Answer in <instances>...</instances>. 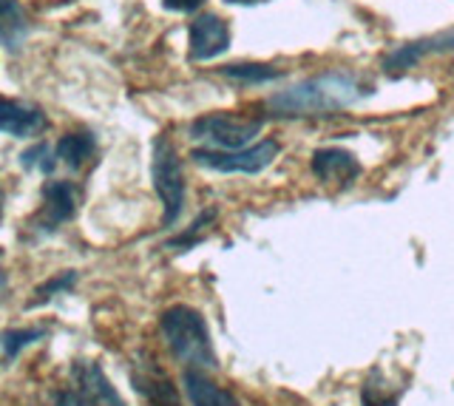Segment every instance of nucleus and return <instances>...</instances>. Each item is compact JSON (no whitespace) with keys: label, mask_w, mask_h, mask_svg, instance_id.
Wrapping results in <instances>:
<instances>
[{"label":"nucleus","mask_w":454,"mask_h":406,"mask_svg":"<svg viewBox=\"0 0 454 406\" xmlns=\"http://www.w3.org/2000/svg\"><path fill=\"white\" fill-rule=\"evenodd\" d=\"M74 392L89 401L91 406H125L122 395L114 384L108 381V375L103 372L97 361H77L74 367H71V384H68Z\"/></svg>","instance_id":"6e6552de"},{"label":"nucleus","mask_w":454,"mask_h":406,"mask_svg":"<svg viewBox=\"0 0 454 406\" xmlns=\"http://www.w3.org/2000/svg\"><path fill=\"white\" fill-rule=\"evenodd\" d=\"M131 384L142 398L153 406H182L179 389L165 375V370L151 358H139L131 370Z\"/></svg>","instance_id":"1a4fd4ad"},{"label":"nucleus","mask_w":454,"mask_h":406,"mask_svg":"<svg viewBox=\"0 0 454 406\" xmlns=\"http://www.w3.org/2000/svg\"><path fill=\"white\" fill-rule=\"evenodd\" d=\"M49 125L46 114L35 105H23L9 97H0V131L12 137H35Z\"/></svg>","instance_id":"f8f14e48"},{"label":"nucleus","mask_w":454,"mask_h":406,"mask_svg":"<svg viewBox=\"0 0 454 406\" xmlns=\"http://www.w3.org/2000/svg\"><path fill=\"white\" fill-rule=\"evenodd\" d=\"M182 386H184V392H188L191 406H241L233 398V392H227L216 381H210V378L199 370H184Z\"/></svg>","instance_id":"ddd939ff"},{"label":"nucleus","mask_w":454,"mask_h":406,"mask_svg":"<svg viewBox=\"0 0 454 406\" xmlns=\"http://www.w3.org/2000/svg\"><path fill=\"white\" fill-rule=\"evenodd\" d=\"M77 205H80V191L74 182H63V179L46 182L43 185V207L35 214L32 228L37 233H54L60 225L74 219Z\"/></svg>","instance_id":"423d86ee"},{"label":"nucleus","mask_w":454,"mask_h":406,"mask_svg":"<svg viewBox=\"0 0 454 406\" xmlns=\"http://www.w3.org/2000/svg\"><path fill=\"white\" fill-rule=\"evenodd\" d=\"M281 153L278 139H262V143L247 145L241 151H216V148H193L191 160L210 171L222 174H262L267 165Z\"/></svg>","instance_id":"39448f33"},{"label":"nucleus","mask_w":454,"mask_h":406,"mask_svg":"<svg viewBox=\"0 0 454 406\" xmlns=\"http://www.w3.org/2000/svg\"><path fill=\"white\" fill-rule=\"evenodd\" d=\"M77 285V270H63V273H57L54 278H49V282H43L37 290H35V299H32V307L37 304H46L51 301L54 296H60V293L71 290Z\"/></svg>","instance_id":"a211bd4d"},{"label":"nucleus","mask_w":454,"mask_h":406,"mask_svg":"<svg viewBox=\"0 0 454 406\" xmlns=\"http://www.w3.org/2000/svg\"><path fill=\"white\" fill-rule=\"evenodd\" d=\"M57 160V153H51V148L49 145H35V148H28L26 153H23V157H20V165H26V168H40V171L43 174H51L54 171V162Z\"/></svg>","instance_id":"6ab92c4d"},{"label":"nucleus","mask_w":454,"mask_h":406,"mask_svg":"<svg viewBox=\"0 0 454 406\" xmlns=\"http://www.w3.org/2000/svg\"><path fill=\"white\" fill-rule=\"evenodd\" d=\"M4 199L6 196H4V191H0V219H4Z\"/></svg>","instance_id":"b1692460"},{"label":"nucleus","mask_w":454,"mask_h":406,"mask_svg":"<svg viewBox=\"0 0 454 406\" xmlns=\"http://www.w3.org/2000/svg\"><path fill=\"white\" fill-rule=\"evenodd\" d=\"M227 4H250V0H227Z\"/></svg>","instance_id":"393cba45"},{"label":"nucleus","mask_w":454,"mask_h":406,"mask_svg":"<svg viewBox=\"0 0 454 406\" xmlns=\"http://www.w3.org/2000/svg\"><path fill=\"white\" fill-rule=\"evenodd\" d=\"M205 0H162V6L170 12H196Z\"/></svg>","instance_id":"4be33fe9"},{"label":"nucleus","mask_w":454,"mask_h":406,"mask_svg":"<svg viewBox=\"0 0 454 406\" xmlns=\"http://www.w3.org/2000/svg\"><path fill=\"white\" fill-rule=\"evenodd\" d=\"M372 94V82L355 72H326L309 77L293 89H284L267 100L276 117H330L352 108Z\"/></svg>","instance_id":"f257e3e1"},{"label":"nucleus","mask_w":454,"mask_h":406,"mask_svg":"<svg viewBox=\"0 0 454 406\" xmlns=\"http://www.w3.org/2000/svg\"><path fill=\"white\" fill-rule=\"evenodd\" d=\"M26 37V15L14 0H0V40L6 49H18Z\"/></svg>","instance_id":"dca6fc26"},{"label":"nucleus","mask_w":454,"mask_h":406,"mask_svg":"<svg viewBox=\"0 0 454 406\" xmlns=\"http://www.w3.org/2000/svg\"><path fill=\"white\" fill-rule=\"evenodd\" d=\"M49 406H91L89 401H85L80 392H74L71 386H66V389H60V392H54V398H51V403Z\"/></svg>","instance_id":"412c9836"},{"label":"nucleus","mask_w":454,"mask_h":406,"mask_svg":"<svg viewBox=\"0 0 454 406\" xmlns=\"http://www.w3.org/2000/svg\"><path fill=\"white\" fill-rule=\"evenodd\" d=\"M160 330L168 349L184 370H216V353L210 344V330L205 316L188 304H174L160 316Z\"/></svg>","instance_id":"f03ea898"},{"label":"nucleus","mask_w":454,"mask_h":406,"mask_svg":"<svg viewBox=\"0 0 454 406\" xmlns=\"http://www.w3.org/2000/svg\"><path fill=\"white\" fill-rule=\"evenodd\" d=\"M227 46H231V29L219 15L205 12L191 23V60H213L224 54Z\"/></svg>","instance_id":"9b49d317"},{"label":"nucleus","mask_w":454,"mask_h":406,"mask_svg":"<svg viewBox=\"0 0 454 406\" xmlns=\"http://www.w3.org/2000/svg\"><path fill=\"white\" fill-rule=\"evenodd\" d=\"M454 51V29H446L440 35H429V37H420V40H411V43H403L392 49L387 58H383L380 68L387 74L397 77V74H406L409 68H415L420 60L426 58H434V54H449Z\"/></svg>","instance_id":"0eeeda50"},{"label":"nucleus","mask_w":454,"mask_h":406,"mask_svg":"<svg viewBox=\"0 0 454 406\" xmlns=\"http://www.w3.org/2000/svg\"><path fill=\"white\" fill-rule=\"evenodd\" d=\"M43 335H46L43 330H6V332H0V349H4L6 361H12V358H18L26 347L40 341Z\"/></svg>","instance_id":"f3484780"},{"label":"nucleus","mask_w":454,"mask_h":406,"mask_svg":"<svg viewBox=\"0 0 454 406\" xmlns=\"http://www.w3.org/2000/svg\"><path fill=\"white\" fill-rule=\"evenodd\" d=\"M6 293H9V276H6L4 270H0V299H4Z\"/></svg>","instance_id":"5701e85b"},{"label":"nucleus","mask_w":454,"mask_h":406,"mask_svg":"<svg viewBox=\"0 0 454 406\" xmlns=\"http://www.w3.org/2000/svg\"><path fill=\"white\" fill-rule=\"evenodd\" d=\"M264 120L262 117H236L231 111H216L191 122V139L207 143V148L216 151H241L247 148L255 137L262 134Z\"/></svg>","instance_id":"20e7f679"},{"label":"nucleus","mask_w":454,"mask_h":406,"mask_svg":"<svg viewBox=\"0 0 454 406\" xmlns=\"http://www.w3.org/2000/svg\"><path fill=\"white\" fill-rule=\"evenodd\" d=\"M57 160L63 165H68L71 171H80V168L89 162L97 153V139L89 131H77V134H66L54 148Z\"/></svg>","instance_id":"4468645a"},{"label":"nucleus","mask_w":454,"mask_h":406,"mask_svg":"<svg viewBox=\"0 0 454 406\" xmlns=\"http://www.w3.org/2000/svg\"><path fill=\"white\" fill-rule=\"evenodd\" d=\"M151 179H153V191H156V196H160V202L165 207L162 225L170 228L182 216V207H184V171H182L179 153H176L174 145H170L168 137H156L153 139Z\"/></svg>","instance_id":"7ed1b4c3"},{"label":"nucleus","mask_w":454,"mask_h":406,"mask_svg":"<svg viewBox=\"0 0 454 406\" xmlns=\"http://www.w3.org/2000/svg\"><path fill=\"white\" fill-rule=\"evenodd\" d=\"M216 219V214L213 211H205L202 216H199L193 225H191V230L184 233V236H179V239H174V242H168V247H179V250H188V247H193L199 239H202V233H205V228L210 225V222Z\"/></svg>","instance_id":"aec40b11"},{"label":"nucleus","mask_w":454,"mask_h":406,"mask_svg":"<svg viewBox=\"0 0 454 406\" xmlns=\"http://www.w3.org/2000/svg\"><path fill=\"white\" fill-rule=\"evenodd\" d=\"M309 171L318 182H326V185H352L355 179L361 176V162L352 151L347 148H318L312 153Z\"/></svg>","instance_id":"9d476101"},{"label":"nucleus","mask_w":454,"mask_h":406,"mask_svg":"<svg viewBox=\"0 0 454 406\" xmlns=\"http://www.w3.org/2000/svg\"><path fill=\"white\" fill-rule=\"evenodd\" d=\"M219 74L233 82H245V86H262V82H273L284 77L281 68L267 66V63H231V66H222Z\"/></svg>","instance_id":"2eb2a0df"}]
</instances>
